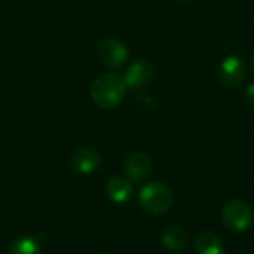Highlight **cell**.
Wrapping results in <instances>:
<instances>
[{
	"mask_svg": "<svg viewBox=\"0 0 254 254\" xmlns=\"http://www.w3.org/2000/svg\"><path fill=\"white\" fill-rule=\"evenodd\" d=\"M195 250L198 254H223L225 246L220 237L211 231H202L195 238Z\"/></svg>",
	"mask_w": 254,
	"mask_h": 254,
	"instance_id": "obj_11",
	"label": "cell"
},
{
	"mask_svg": "<svg viewBox=\"0 0 254 254\" xmlns=\"http://www.w3.org/2000/svg\"><path fill=\"white\" fill-rule=\"evenodd\" d=\"M104 254H109V253H104Z\"/></svg>",
	"mask_w": 254,
	"mask_h": 254,
	"instance_id": "obj_17",
	"label": "cell"
},
{
	"mask_svg": "<svg viewBox=\"0 0 254 254\" xmlns=\"http://www.w3.org/2000/svg\"><path fill=\"white\" fill-rule=\"evenodd\" d=\"M127 83L122 76L115 73H103L97 76L89 88L92 101L101 109L118 107L127 95Z\"/></svg>",
	"mask_w": 254,
	"mask_h": 254,
	"instance_id": "obj_1",
	"label": "cell"
},
{
	"mask_svg": "<svg viewBox=\"0 0 254 254\" xmlns=\"http://www.w3.org/2000/svg\"><path fill=\"white\" fill-rule=\"evenodd\" d=\"M246 101L254 107V83L249 85L247 89H246Z\"/></svg>",
	"mask_w": 254,
	"mask_h": 254,
	"instance_id": "obj_14",
	"label": "cell"
},
{
	"mask_svg": "<svg viewBox=\"0 0 254 254\" xmlns=\"http://www.w3.org/2000/svg\"><path fill=\"white\" fill-rule=\"evenodd\" d=\"M0 254H1V252H0Z\"/></svg>",
	"mask_w": 254,
	"mask_h": 254,
	"instance_id": "obj_18",
	"label": "cell"
},
{
	"mask_svg": "<svg viewBox=\"0 0 254 254\" xmlns=\"http://www.w3.org/2000/svg\"><path fill=\"white\" fill-rule=\"evenodd\" d=\"M155 76V65L149 60L134 61L122 76L128 88H140L147 85Z\"/></svg>",
	"mask_w": 254,
	"mask_h": 254,
	"instance_id": "obj_7",
	"label": "cell"
},
{
	"mask_svg": "<svg viewBox=\"0 0 254 254\" xmlns=\"http://www.w3.org/2000/svg\"><path fill=\"white\" fill-rule=\"evenodd\" d=\"M246 77H247V65L240 57L231 55L222 61L219 68V79L222 80L223 85L237 88L246 80Z\"/></svg>",
	"mask_w": 254,
	"mask_h": 254,
	"instance_id": "obj_5",
	"label": "cell"
},
{
	"mask_svg": "<svg viewBox=\"0 0 254 254\" xmlns=\"http://www.w3.org/2000/svg\"><path fill=\"white\" fill-rule=\"evenodd\" d=\"M107 196L116 204L128 202L134 195V188L127 177H113L106 186Z\"/></svg>",
	"mask_w": 254,
	"mask_h": 254,
	"instance_id": "obj_10",
	"label": "cell"
},
{
	"mask_svg": "<svg viewBox=\"0 0 254 254\" xmlns=\"http://www.w3.org/2000/svg\"><path fill=\"white\" fill-rule=\"evenodd\" d=\"M138 204L146 213L152 216H161L171 210L174 204V195L164 183L152 182L141 188L138 193Z\"/></svg>",
	"mask_w": 254,
	"mask_h": 254,
	"instance_id": "obj_2",
	"label": "cell"
},
{
	"mask_svg": "<svg viewBox=\"0 0 254 254\" xmlns=\"http://www.w3.org/2000/svg\"><path fill=\"white\" fill-rule=\"evenodd\" d=\"M101 153L94 149V147H79L71 153L70 158V165L71 168L79 173V174H92L94 171H97L101 165Z\"/></svg>",
	"mask_w": 254,
	"mask_h": 254,
	"instance_id": "obj_6",
	"label": "cell"
},
{
	"mask_svg": "<svg viewBox=\"0 0 254 254\" xmlns=\"http://www.w3.org/2000/svg\"><path fill=\"white\" fill-rule=\"evenodd\" d=\"M124 171L129 182H141L150 176L152 159L144 152H134L127 158Z\"/></svg>",
	"mask_w": 254,
	"mask_h": 254,
	"instance_id": "obj_8",
	"label": "cell"
},
{
	"mask_svg": "<svg viewBox=\"0 0 254 254\" xmlns=\"http://www.w3.org/2000/svg\"><path fill=\"white\" fill-rule=\"evenodd\" d=\"M222 219L226 228L231 231L244 232L253 223V210L247 202L241 199H232L225 204L222 210Z\"/></svg>",
	"mask_w": 254,
	"mask_h": 254,
	"instance_id": "obj_3",
	"label": "cell"
},
{
	"mask_svg": "<svg viewBox=\"0 0 254 254\" xmlns=\"http://www.w3.org/2000/svg\"><path fill=\"white\" fill-rule=\"evenodd\" d=\"M134 103H135L137 107H140L141 110H150V109L155 107V100H153L149 94H146V92L137 94L135 98H134Z\"/></svg>",
	"mask_w": 254,
	"mask_h": 254,
	"instance_id": "obj_13",
	"label": "cell"
},
{
	"mask_svg": "<svg viewBox=\"0 0 254 254\" xmlns=\"http://www.w3.org/2000/svg\"><path fill=\"white\" fill-rule=\"evenodd\" d=\"M42 249L36 238L24 235L12 241L9 247V254H40Z\"/></svg>",
	"mask_w": 254,
	"mask_h": 254,
	"instance_id": "obj_12",
	"label": "cell"
},
{
	"mask_svg": "<svg viewBox=\"0 0 254 254\" xmlns=\"http://www.w3.org/2000/svg\"><path fill=\"white\" fill-rule=\"evenodd\" d=\"M176 1H180V3H188V1H192V0H176Z\"/></svg>",
	"mask_w": 254,
	"mask_h": 254,
	"instance_id": "obj_15",
	"label": "cell"
},
{
	"mask_svg": "<svg viewBox=\"0 0 254 254\" xmlns=\"http://www.w3.org/2000/svg\"><path fill=\"white\" fill-rule=\"evenodd\" d=\"M188 241H189L188 231L180 225L167 226L161 235L162 246L170 252H182L183 249H186Z\"/></svg>",
	"mask_w": 254,
	"mask_h": 254,
	"instance_id": "obj_9",
	"label": "cell"
},
{
	"mask_svg": "<svg viewBox=\"0 0 254 254\" xmlns=\"http://www.w3.org/2000/svg\"><path fill=\"white\" fill-rule=\"evenodd\" d=\"M253 71H254V57H253Z\"/></svg>",
	"mask_w": 254,
	"mask_h": 254,
	"instance_id": "obj_16",
	"label": "cell"
},
{
	"mask_svg": "<svg viewBox=\"0 0 254 254\" xmlns=\"http://www.w3.org/2000/svg\"><path fill=\"white\" fill-rule=\"evenodd\" d=\"M97 57L103 65L109 68H119L128 58V49L124 42L115 37H104L95 48Z\"/></svg>",
	"mask_w": 254,
	"mask_h": 254,
	"instance_id": "obj_4",
	"label": "cell"
}]
</instances>
